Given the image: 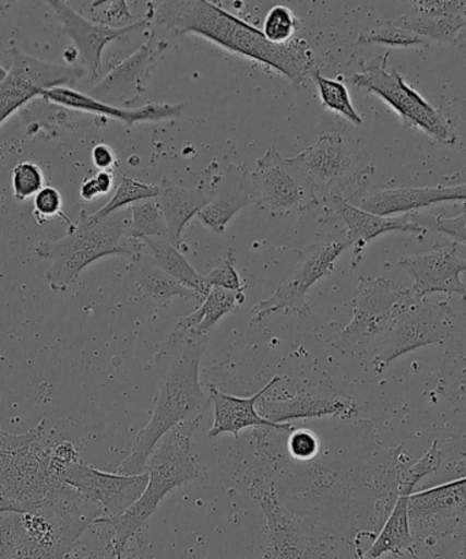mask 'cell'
Segmentation results:
<instances>
[{"label":"cell","mask_w":466,"mask_h":559,"mask_svg":"<svg viewBox=\"0 0 466 559\" xmlns=\"http://www.w3.org/2000/svg\"><path fill=\"white\" fill-rule=\"evenodd\" d=\"M153 19L166 27L169 35H196L222 48L277 71L304 87L320 71L309 43L295 37L287 44H273L261 29L206 0L151 3Z\"/></svg>","instance_id":"1"},{"label":"cell","mask_w":466,"mask_h":559,"mask_svg":"<svg viewBox=\"0 0 466 559\" xmlns=\"http://www.w3.org/2000/svg\"><path fill=\"white\" fill-rule=\"evenodd\" d=\"M206 344L207 337L172 332L152 418L136 435L129 457L119 465L118 474H145L147 459L164 436L184 421L204 418L207 397L201 388L200 366Z\"/></svg>","instance_id":"2"},{"label":"cell","mask_w":466,"mask_h":559,"mask_svg":"<svg viewBox=\"0 0 466 559\" xmlns=\"http://www.w3.org/2000/svg\"><path fill=\"white\" fill-rule=\"evenodd\" d=\"M80 460L73 443L53 440L46 419L24 435L0 427V498L24 512L35 508L64 485V471Z\"/></svg>","instance_id":"3"},{"label":"cell","mask_w":466,"mask_h":559,"mask_svg":"<svg viewBox=\"0 0 466 559\" xmlns=\"http://www.w3.org/2000/svg\"><path fill=\"white\" fill-rule=\"evenodd\" d=\"M200 421H184L164 436L147 459L146 473L150 480L144 495L119 516L100 518L95 523L112 530V539L107 547L113 555L124 556L129 542L141 533L169 492L190 481L205 478V468L194 449Z\"/></svg>","instance_id":"4"},{"label":"cell","mask_w":466,"mask_h":559,"mask_svg":"<svg viewBox=\"0 0 466 559\" xmlns=\"http://www.w3.org/2000/svg\"><path fill=\"white\" fill-rule=\"evenodd\" d=\"M144 246L117 213L98 218L82 211L65 237L38 242L33 251L40 259L51 261L46 272L49 289L64 293L87 266L106 257L128 255L140 262Z\"/></svg>","instance_id":"5"},{"label":"cell","mask_w":466,"mask_h":559,"mask_svg":"<svg viewBox=\"0 0 466 559\" xmlns=\"http://www.w3.org/2000/svg\"><path fill=\"white\" fill-rule=\"evenodd\" d=\"M391 53L386 51L369 60L361 59L358 73L349 76L350 84L363 87L382 98L399 115L404 124L423 131L441 144H456L458 136L454 120L449 117L445 109L432 106L418 91L408 85L397 68L387 69Z\"/></svg>","instance_id":"6"},{"label":"cell","mask_w":466,"mask_h":559,"mask_svg":"<svg viewBox=\"0 0 466 559\" xmlns=\"http://www.w3.org/2000/svg\"><path fill=\"white\" fill-rule=\"evenodd\" d=\"M314 185L318 199L343 197L353 204L367 194L374 167L338 133H326L296 156Z\"/></svg>","instance_id":"7"},{"label":"cell","mask_w":466,"mask_h":559,"mask_svg":"<svg viewBox=\"0 0 466 559\" xmlns=\"http://www.w3.org/2000/svg\"><path fill=\"white\" fill-rule=\"evenodd\" d=\"M414 300L408 287L394 289L385 277H360L353 320L337 334L333 347L343 355L363 353L378 334L392 331Z\"/></svg>","instance_id":"8"},{"label":"cell","mask_w":466,"mask_h":559,"mask_svg":"<svg viewBox=\"0 0 466 559\" xmlns=\"http://www.w3.org/2000/svg\"><path fill=\"white\" fill-rule=\"evenodd\" d=\"M251 186L258 207L273 217L311 211L321 204L298 158L283 156L273 145L258 158Z\"/></svg>","instance_id":"9"},{"label":"cell","mask_w":466,"mask_h":559,"mask_svg":"<svg viewBox=\"0 0 466 559\" xmlns=\"http://www.w3.org/2000/svg\"><path fill=\"white\" fill-rule=\"evenodd\" d=\"M266 519V550L263 559H342L336 545L304 530L278 501L271 480L256 476L250 486Z\"/></svg>","instance_id":"10"},{"label":"cell","mask_w":466,"mask_h":559,"mask_svg":"<svg viewBox=\"0 0 466 559\" xmlns=\"http://www.w3.org/2000/svg\"><path fill=\"white\" fill-rule=\"evenodd\" d=\"M454 332L456 312L447 301L416 299L397 318L381 353L372 360V366L377 372H383L402 356L447 342Z\"/></svg>","instance_id":"11"},{"label":"cell","mask_w":466,"mask_h":559,"mask_svg":"<svg viewBox=\"0 0 466 559\" xmlns=\"http://www.w3.org/2000/svg\"><path fill=\"white\" fill-rule=\"evenodd\" d=\"M409 520L418 544L466 540V476L410 496Z\"/></svg>","instance_id":"12"},{"label":"cell","mask_w":466,"mask_h":559,"mask_svg":"<svg viewBox=\"0 0 466 559\" xmlns=\"http://www.w3.org/2000/svg\"><path fill=\"white\" fill-rule=\"evenodd\" d=\"M349 246L347 237L312 246L309 253L296 265L292 275L274 290L271 298L261 300L252 307V325L267 320L279 311L309 317L311 307L307 301V295L320 280L332 275L336 261Z\"/></svg>","instance_id":"13"},{"label":"cell","mask_w":466,"mask_h":559,"mask_svg":"<svg viewBox=\"0 0 466 559\" xmlns=\"http://www.w3.org/2000/svg\"><path fill=\"white\" fill-rule=\"evenodd\" d=\"M10 52L13 64L0 82V126L27 103L40 97L43 92L74 85L85 74V69L79 64L46 62L16 47Z\"/></svg>","instance_id":"14"},{"label":"cell","mask_w":466,"mask_h":559,"mask_svg":"<svg viewBox=\"0 0 466 559\" xmlns=\"http://www.w3.org/2000/svg\"><path fill=\"white\" fill-rule=\"evenodd\" d=\"M57 13L63 32L73 41L76 53L82 59L85 71L91 80L98 79L101 69V58L104 49L109 43L122 40V38L133 35L135 32L144 29L153 20V9L150 3V13L144 19L124 26H112L108 24H98L92 22L75 11L68 2L51 0L47 2Z\"/></svg>","instance_id":"15"},{"label":"cell","mask_w":466,"mask_h":559,"mask_svg":"<svg viewBox=\"0 0 466 559\" xmlns=\"http://www.w3.org/2000/svg\"><path fill=\"white\" fill-rule=\"evenodd\" d=\"M147 480V473L133 476L108 474L82 460L71 464L63 474V484L101 507L104 518L119 516L133 507L144 495Z\"/></svg>","instance_id":"16"},{"label":"cell","mask_w":466,"mask_h":559,"mask_svg":"<svg viewBox=\"0 0 466 559\" xmlns=\"http://www.w3.org/2000/svg\"><path fill=\"white\" fill-rule=\"evenodd\" d=\"M399 267L413 278L416 299H426L431 294L458 295L466 301V285L462 275L466 272V259L458 255V243L403 257Z\"/></svg>","instance_id":"17"},{"label":"cell","mask_w":466,"mask_h":559,"mask_svg":"<svg viewBox=\"0 0 466 559\" xmlns=\"http://www.w3.org/2000/svg\"><path fill=\"white\" fill-rule=\"evenodd\" d=\"M167 48L168 43L157 40L156 33L151 32L139 51L115 66L100 82L92 87L89 95L109 106L118 107L115 104L131 106L146 92L145 84L153 64Z\"/></svg>","instance_id":"18"},{"label":"cell","mask_w":466,"mask_h":559,"mask_svg":"<svg viewBox=\"0 0 466 559\" xmlns=\"http://www.w3.org/2000/svg\"><path fill=\"white\" fill-rule=\"evenodd\" d=\"M326 218H339L345 224V237L354 246L353 266L359 264L367 245L381 235L391 233L426 234L409 215L382 217L350 204L343 197L323 201Z\"/></svg>","instance_id":"19"},{"label":"cell","mask_w":466,"mask_h":559,"mask_svg":"<svg viewBox=\"0 0 466 559\" xmlns=\"http://www.w3.org/2000/svg\"><path fill=\"white\" fill-rule=\"evenodd\" d=\"M258 413L274 425H287L298 419L354 418L359 405L342 394H321L301 389L292 397L285 400L261 399L256 405Z\"/></svg>","instance_id":"20"},{"label":"cell","mask_w":466,"mask_h":559,"mask_svg":"<svg viewBox=\"0 0 466 559\" xmlns=\"http://www.w3.org/2000/svg\"><path fill=\"white\" fill-rule=\"evenodd\" d=\"M44 102L57 104L59 107L73 109V111L98 115L103 118H113L126 126H134L142 122H162V120L174 119L182 115L186 107L180 104H156L150 103L140 108H120L109 106L93 98L86 93L60 86L43 92L40 96Z\"/></svg>","instance_id":"21"},{"label":"cell","mask_w":466,"mask_h":559,"mask_svg":"<svg viewBox=\"0 0 466 559\" xmlns=\"http://www.w3.org/2000/svg\"><path fill=\"white\" fill-rule=\"evenodd\" d=\"M466 202V182L437 188H399L367 193L353 205L382 217L409 215L442 202Z\"/></svg>","instance_id":"22"},{"label":"cell","mask_w":466,"mask_h":559,"mask_svg":"<svg viewBox=\"0 0 466 559\" xmlns=\"http://www.w3.org/2000/svg\"><path fill=\"white\" fill-rule=\"evenodd\" d=\"M282 380L279 377H273L265 386L260 389L251 397H236L232 394L220 391L215 385H207L210 389V399L215 405V421L207 436L215 438L222 435H234L238 438L239 432L249 427L256 429H274L278 431H290L289 425H274L258 413L256 405L274 385Z\"/></svg>","instance_id":"23"},{"label":"cell","mask_w":466,"mask_h":559,"mask_svg":"<svg viewBox=\"0 0 466 559\" xmlns=\"http://www.w3.org/2000/svg\"><path fill=\"white\" fill-rule=\"evenodd\" d=\"M156 204L160 210L164 221H166L169 242L175 248L188 250L183 243L184 228L189 226L191 218L199 216L213 200L210 190L202 188H182L169 178H164L158 185Z\"/></svg>","instance_id":"24"},{"label":"cell","mask_w":466,"mask_h":559,"mask_svg":"<svg viewBox=\"0 0 466 559\" xmlns=\"http://www.w3.org/2000/svg\"><path fill=\"white\" fill-rule=\"evenodd\" d=\"M254 202L251 171L244 167L231 166L222 178V188L213 195L211 204L200 212L202 224L216 234H223L229 222L240 210Z\"/></svg>","instance_id":"25"},{"label":"cell","mask_w":466,"mask_h":559,"mask_svg":"<svg viewBox=\"0 0 466 559\" xmlns=\"http://www.w3.org/2000/svg\"><path fill=\"white\" fill-rule=\"evenodd\" d=\"M408 492H398L391 514L386 519L381 533L367 551L361 550L359 539L355 542V555L358 559H380L386 555L402 556L404 552L416 558L418 542L414 538L409 520Z\"/></svg>","instance_id":"26"},{"label":"cell","mask_w":466,"mask_h":559,"mask_svg":"<svg viewBox=\"0 0 466 559\" xmlns=\"http://www.w3.org/2000/svg\"><path fill=\"white\" fill-rule=\"evenodd\" d=\"M244 293H232L223 288H211L204 304L193 314L180 318L174 332L191 337H207L224 316L244 305Z\"/></svg>","instance_id":"27"},{"label":"cell","mask_w":466,"mask_h":559,"mask_svg":"<svg viewBox=\"0 0 466 559\" xmlns=\"http://www.w3.org/2000/svg\"><path fill=\"white\" fill-rule=\"evenodd\" d=\"M403 29L415 33L427 41L434 40L453 46H463L466 43V16L430 13L410 9L408 13L393 21Z\"/></svg>","instance_id":"28"},{"label":"cell","mask_w":466,"mask_h":559,"mask_svg":"<svg viewBox=\"0 0 466 559\" xmlns=\"http://www.w3.org/2000/svg\"><path fill=\"white\" fill-rule=\"evenodd\" d=\"M142 242L151 250V255L146 259L151 264L178 280L184 287L193 289L195 294L201 296V299H205V296L211 290L210 285L206 284L205 277L201 276L191 266L188 259L180 253L178 248H175L169 240L163 238H145Z\"/></svg>","instance_id":"29"},{"label":"cell","mask_w":466,"mask_h":559,"mask_svg":"<svg viewBox=\"0 0 466 559\" xmlns=\"http://www.w3.org/2000/svg\"><path fill=\"white\" fill-rule=\"evenodd\" d=\"M139 285L141 293L144 294L146 298L156 301V304L160 306L169 304L175 296H180V298L184 299H201V296L195 294L193 289L184 287L178 280L158 270L157 266L151 264L147 260L146 265L141 267Z\"/></svg>","instance_id":"30"},{"label":"cell","mask_w":466,"mask_h":559,"mask_svg":"<svg viewBox=\"0 0 466 559\" xmlns=\"http://www.w3.org/2000/svg\"><path fill=\"white\" fill-rule=\"evenodd\" d=\"M312 80L315 81L323 107L347 119L349 123L358 126V128L363 124V118L356 111L348 87L344 82L326 79L320 71H316Z\"/></svg>","instance_id":"31"},{"label":"cell","mask_w":466,"mask_h":559,"mask_svg":"<svg viewBox=\"0 0 466 559\" xmlns=\"http://www.w3.org/2000/svg\"><path fill=\"white\" fill-rule=\"evenodd\" d=\"M27 546L24 512L0 513V559H22Z\"/></svg>","instance_id":"32"},{"label":"cell","mask_w":466,"mask_h":559,"mask_svg":"<svg viewBox=\"0 0 466 559\" xmlns=\"http://www.w3.org/2000/svg\"><path fill=\"white\" fill-rule=\"evenodd\" d=\"M130 231L136 239L163 238L169 240L166 221L155 200L142 201L131 206Z\"/></svg>","instance_id":"33"},{"label":"cell","mask_w":466,"mask_h":559,"mask_svg":"<svg viewBox=\"0 0 466 559\" xmlns=\"http://www.w3.org/2000/svg\"><path fill=\"white\" fill-rule=\"evenodd\" d=\"M160 188L156 185H147L133 178H123L118 186L117 193L109 200L100 211L93 213V216L101 218L115 215L122 207L139 204L142 201L156 200Z\"/></svg>","instance_id":"34"},{"label":"cell","mask_w":466,"mask_h":559,"mask_svg":"<svg viewBox=\"0 0 466 559\" xmlns=\"http://www.w3.org/2000/svg\"><path fill=\"white\" fill-rule=\"evenodd\" d=\"M358 46H386L392 48H410L418 46H429L426 38L415 35V33L394 24L393 21H387L385 24L374 27L369 32L360 33Z\"/></svg>","instance_id":"35"},{"label":"cell","mask_w":466,"mask_h":559,"mask_svg":"<svg viewBox=\"0 0 466 559\" xmlns=\"http://www.w3.org/2000/svg\"><path fill=\"white\" fill-rule=\"evenodd\" d=\"M442 464V452L440 443L432 441L429 451L421 456L418 462L409 467L398 469L396 476V496L398 492H409L413 495L414 489L426 476L437 473Z\"/></svg>","instance_id":"36"},{"label":"cell","mask_w":466,"mask_h":559,"mask_svg":"<svg viewBox=\"0 0 466 559\" xmlns=\"http://www.w3.org/2000/svg\"><path fill=\"white\" fill-rule=\"evenodd\" d=\"M298 29V16L287 5L278 4L268 10L262 33L273 44H287L294 40Z\"/></svg>","instance_id":"37"},{"label":"cell","mask_w":466,"mask_h":559,"mask_svg":"<svg viewBox=\"0 0 466 559\" xmlns=\"http://www.w3.org/2000/svg\"><path fill=\"white\" fill-rule=\"evenodd\" d=\"M415 224L425 233L432 231L452 238L456 243L466 245V205L456 217L432 216L430 213H410Z\"/></svg>","instance_id":"38"},{"label":"cell","mask_w":466,"mask_h":559,"mask_svg":"<svg viewBox=\"0 0 466 559\" xmlns=\"http://www.w3.org/2000/svg\"><path fill=\"white\" fill-rule=\"evenodd\" d=\"M11 185H13L14 199L19 202L29 200L31 197H36L38 191L44 189V174L37 164L32 162H21L13 168V177H11Z\"/></svg>","instance_id":"39"},{"label":"cell","mask_w":466,"mask_h":559,"mask_svg":"<svg viewBox=\"0 0 466 559\" xmlns=\"http://www.w3.org/2000/svg\"><path fill=\"white\" fill-rule=\"evenodd\" d=\"M232 251L217 262V265L205 275V282L210 288H223L232 293H244V285L241 283L238 271L235 270Z\"/></svg>","instance_id":"40"},{"label":"cell","mask_w":466,"mask_h":559,"mask_svg":"<svg viewBox=\"0 0 466 559\" xmlns=\"http://www.w3.org/2000/svg\"><path fill=\"white\" fill-rule=\"evenodd\" d=\"M62 206V195H60L57 189L47 186V188L38 191L35 197V212H33V216H35L38 224H46L49 218L59 216L62 217L63 221L68 223L69 228H71L74 226V223H71L70 218L64 215Z\"/></svg>","instance_id":"41"},{"label":"cell","mask_w":466,"mask_h":559,"mask_svg":"<svg viewBox=\"0 0 466 559\" xmlns=\"http://www.w3.org/2000/svg\"><path fill=\"white\" fill-rule=\"evenodd\" d=\"M288 448L295 459L309 460L318 452V440L310 431H296L289 437Z\"/></svg>","instance_id":"42"},{"label":"cell","mask_w":466,"mask_h":559,"mask_svg":"<svg viewBox=\"0 0 466 559\" xmlns=\"http://www.w3.org/2000/svg\"><path fill=\"white\" fill-rule=\"evenodd\" d=\"M449 359H452V366L449 367V370H457L458 372V380L453 381V400L466 409V350L458 353V355L454 353L449 356Z\"/></svg>","instance_id":"43"},{"label":"cell","mask_w":466,"mask_h":559,"mask_svg":"<svg viewBox=\"0 0 466 559\" xmlns=\"http://www.w3.org/2000/svg\"><path fill=\"white\" fill-rule=\"evenodd\" d=\"M92 160L100 171H108L117 164L113 151L106 144H98L93 147Z\"/></svg>","instance_id":"44"},{"label":"cell","mask_w":466,"mask_h":559,"mask_svg":"<svg viewBox=\"0 0 466 559\" xmlns=\"http://www.w3.org/2000/svg\"><path fill=\"white\" fill-rule=\"evenodd\" d=\"M69 559H146V558H140L135 556H117L113 555L111 550L106 547V549L103 550H95L85 552V555L81 556H71Z\"/></svg>","instance_id":"45"},{"label":"cell","mask_w":466,"mask_h":559,"mask_svg":"<svg viewBox=\"0 0 466 559\" xmlns=\"http://www.w3.org/2000/svg\"><path fill=\"white\" fill-rule=\"evenodd\" d=\"M81 199L87 202L95 201L97 197L101 195L100 189H98L95 177L85 179L80 189Z\"/></svg>","instance_id":"46"},{"label":"cell","mask_w":466,"mask_h":559,"mask_svg":"<svg viewBox=\"0 0 466 559\" xmlns=\"http://www.w3.org/2000/svg\"><path fill=\"white\" fill-rule=\"evenodd\" d=\"M95 179L98 186V189L101 191V195H106L109 191L112 190L113 186V175L109 171H100L95 175Z\"/></svg>","instance_id":"47"},{"label":"cell","mask_w":466,"mask_h":559,"mask_svg":"<svg viewBox=\"0 0 466 559\" xmlns=\"http://www.w3.org/2000/svg\"><path fill=\"white\" fill-rule=\"evenodd\" d=\"M4 512H24V509H22L20 506H16L14 502L0 498V513Z\"/></svg>","instance_id":"48"},{"label":"cell","mask_w":466,"mask_h":559,"mask_svg":"<svg viewBox=\"0 0 466 559\" xmlns=\"http://www.w3.org/2000/svg\"><path fill=\"white\" fill-rule=\"evenodd\" d=\"M456 473L462 476H466V456H464L459 462L456 464Z\"/></svg>","instance_id":"49"},{"label":"cell","mask_w":466,"mask_h":559,"mask_svg":"<svg viewBox=\"0 0 466 559\" xmlns=\"http://www.w3.org/2000/svg\"><path fill=\"white\" fill-rule=\"evenodd\" d=\"M5 75H8V71H5L2 68V64H0V82H2L5 79Z\"/></svg>","instance_id":"50"},{"label":"cell","mask_w":466,"mask_h":559,"mask_svg":"<svg viewBox=\"0 0 466 559\" xmlns=\"http://www.w3.org/2000/svg\"><path fill=\"white\" fill-rule=\"evenodd\" d=\"M458 559H466V540H464V547L462 551V556Z\"/></svg>","instance_id":"51"},{"label":"cell","mask_w":466,"mask_h":559,"mask_svg":"<svg viewBox=\"0 0 466 559\" xmlns=\"http://www.w3.org/2000/svg\"><path fill=\"white\" fill-rule=\"evenodd\" d=\"M464 33H465V36H466V27H465V31H464ZM465 38H466V37H465Z\"/></svg>","instance_id":"52"}]
</instances>
